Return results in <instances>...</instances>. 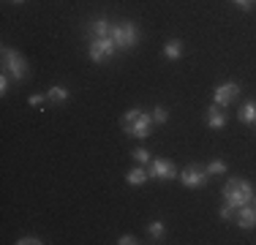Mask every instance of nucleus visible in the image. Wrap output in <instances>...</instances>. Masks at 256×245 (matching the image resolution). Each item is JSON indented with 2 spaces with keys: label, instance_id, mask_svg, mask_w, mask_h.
Segmentation results:
<instances>
[{
  "label": "nucleus",
  "instance_id": "f257e3e1",
  "mask_svg": "<svg viewBox=\"0 0 256 245\" xmlns=\"http://www.w3.org/2000/svg\"><path fill=\"white\" fill-rule=\"evenodd\" d=\"M120 126H123L126 136H134V139H148L150 134H153V114L142 112L139 106L128 109V112L123 114V120H120Z\"/></svg>",
  "mask_w": 256,
  "mask_h": 245
},
{
  "label": "nucleus",
  "instance_id": "f03ea898",
  "mask_svg": "<svg viewBox=\"0 0 256 245\" xmlns=\"http://www.w3.org/2000/svg\"><path fill=\"white\" fill-rule=\"evenodd\" d=\"M254 188L248 180H240V177H229L226 182H224V202L232 204L237 210V207H246L254 202Z\"/></svg>",
  "mask_w": 256,
  "mask_h": 245
},
{
  "label": "nucleus",
  "instance_id": "7ed1b4c3",
  "mask_svg": "<svg viewBox=\"0 0 256 245\" xmlns=\"http://www.w3.org/2000/svg\"><path fill=\"white\" fill-rule=\"evenodd\" d=\"M0 54H3V71H8L11 79L25 82L30 76V66H28V60L22 58V52H16V49H11V46H3Z\"/></svg>",
  "mask_w": 256,
  "mask_h": 245
},
{
  "label": "nucleus",
  "instance_id": "20e7f679",
  "mask_svg": "<svg viewBox=\"0 0 256 245\" xmlns=\"http://www.w3.org/2000/svg\"><path fill=\"white\" fill-rule=\"evenodd\" d=\"M118 52H120V49H118V44H114L112 36H109V38H90V44H88V58L93 60L96 66L112 63V58Z\"/></svg>",
  "mask_w": 256,
  "mask_h": 245
},
{
  "label": "nucleus",
  "instance_id": "39448f33",
  "mask_svg": "<svg viewBox=\"0 0 256 245\" xmlns=\"http://www.w3.org/2000/svg\"><path fill=\"white\" fill-rule=\"evenodd\" d=\"M112 38L114 44H118L120 52H128V49H134L139 44V28L136 22H120V24H112Z\"/></svg>",
  "mask_w": 256,
  "mask_h": 245
},
{
  "label": "nucleus",
  "instance_id": "423d86ee",
  "mask_svg": "<svg viewBox=\"0 0 256 245\" xmlns=\"http://www.w3.org/2000/svg\"><path fill=\"white\" fill-rule=\"evenodd\" d=\"M148 174H150V180L169 182V180H174V177H180V172L169 158H153V161L148 164Z\"/></svg>",
  "mask_w": 256,
  "mask_h": 245
},
{
  "label": "nucleus",
  "instance_id": "0eeeda50",
  "mask_svg": "<svg viewBox=\"0 0 256 245\" xmlns=\"http://www.w3.org/2000/svg\"><path fill=\"white\" fill-rule=\"evenodd\" d=\"M207 180H210V174H207V169L202 164H188L180 172V182L186 188H202V186H207Z\"/></svg>",
  "mask_w": 256,
  "mask_h": 245
},
{
  "label": "nucleus",
  "instance_id": "6e6552de",
  "mask_svg": "<svg viewBox=\"0 0 256 245\" xmlns=\"http://www.w3.org/2000/svg\"><path fill=\"white\" fill-rule=\"evenodd\" d=\"M237 96H240V84H237V82H221L216 90H212V104L226 109V106L234 104Z\"/></svg>",
  "mask_w": 256,
  "mask_h": 245
},
{
  "label": "nucleus",
  "instance_id": "1a4fd4ad",
  "mask_svg": "<svg viewBox=\"0 0 256 245\" xmlns=\"http://www.w3.org/2000/svg\"><path fill=\"white\" fill-rule=\"evenodd\" d=\"M226 122H229V118H226V112H224V106H216V104H212L204 112V126L210 128V131H221V128H226Z\"/></svg>",
  "mask_w": 256,
  "mask_h": 245
},
{
  "label": "nucleus",
  "instance_id": "9d476101",
  "mask_svg": "<svg viewBox=\"0 0 256 245\" xmlns=\"http://www.w3.org/2000/svg\"><path fill=\"white\" fill-rule=\"evenodd\" d=\"M112 36V24L106 16H93L88 24V38H109Z\"/></svg>",
  "mask_w": 256,
  "mask_h": 245
},
{
  "label": "nucleus",
  "instance_id": "9b49d317",
  "mask_svg": "<svg viewBox=\"0 0 256 245\" xmlns=\"http://www.w3.org/2000/svg\"><path fill=\"white\" fill-rule=\"evenodd\" d=\"M234 220H237V226L240 229H256V207H254V202L251 204H246V207H237V212H234Z\"/></svg>",
  "mask_w": 256,
  "mask_h": 245
},
{
  "label": "nucleus",
  "instance_id": "f8f14e48",
  "mask_svg": "<svg viewBox=\"0 0 256 245\" xmlns=\"http://www.w3.org/2000/svg\"><path fill=\"white\" fill-rule=\"evenodd\" d=\"M148 180H150L148 166H142V164H136L134 169H128V172H126V182H128V186H144Z\"/></svg>",
  "mask_w": 256,
  "mask_h": 245
},
{
  "label": "nucleus",
  "instance_id": "ddd939ff",
  "mask_svg": "<svg viewBox=\"0 0 256 245\" xmlns=\"http://www.w3.org/2000/svg\"><path fill=\"white\" fill-rule=\"evenodd\" d=\"M237 120L242 126H256V101H246L240 109H237Z\"/></svg>",
  "mask_w": 256,
  "mask_h": 245
},
{
  "label": "nucleus",
  "instance_id": "4468645a",
  "mask_svg": "<svg viewBox=\"0 0 256 245\" xmlns=\"http://www.w3.org/2000/svg\"><path fill=\"white\" fill-rule=\"evenodd\" d=\"M46 101L52 104V106H60V104L68 101V88H63V84H54V88L46 90Z\"/></svg>",
  "mask_w": 256,
  "mask_h": 245
},
{
  "label": "nucleus",
  "instance_id": "2eb2a0df",
  "mask_svg": "<svg viewBox=\"0 0 256 245\" xmlns=\"http://www.w3.org/2000/svg\"><path fill=\"white\" fill-rule=\"evenodd\" d=\"M164 58L166 60H180L182 58V41L180 38H169L164 44Z\"/></svg>",
  "mask_w": 256,
  "mask_h": 245
},
{
  "label": "nucleus",
  "instance_id": "dca6fc26",
  "mask_svg": "<svg viewBox=\"0 0 256 245\" xmlns=\"http://www.w3.org/2000/svg\"><path fill=\"white\" fill-rule=\"evenodd\" d=\"M148 237L153 242H161L164 237H166V226H164V220H150L148 224Z\"/></svg>",
  "mask_w": 256,
  "mask_h": 245
},
{
  "label": "nucleus",
  "instance_id": "f3484780",
  "mask_svg": "<svg viewBox=\"0 0 256 245\" xmlns=\"http://www.w3.org/2000/svg\"><path fill=\"white\" fill-rule=\"evenodd\" d=\"M204 169H207V174H210V177H216V174H226V172H229L226 161H221V158H212L210 164H204Z\"/></svg>",
  "mask_w": 256,
  "mask_h": 245
},
{
  "label": "nucleus",
  "instance_id": "a211bd4d",
  "mask_svg": "<svg viewBox=\"0 0 256 245\" xmlns=\"http://www.w3.org/2000/svg\"><path fill=\"white\" fill-rule=\"evenodd\" d=\"M150 114H153V122H156V126H166V122H169V109L161 106V104H158V106H153V112H150Z\"/></svg>",
  "mask_w": 256,
  "mask_h": 245
},
{
  "label": "nucleus",
  "instance_id": "6ab92c4d",
  "mask_svg": "<svg viewBox=\"0 0 256 245\" xmlns=\"http://www.w3.org/2000/svg\"><path fill=\"white\" fill-rule=\"evenodd\" d=\"M131 156H134V161H136V164H142V166H148V164L153 161L150 150H144V147H136V150H131Z\"/></svg>",
  "mask_w": 256,
  "mask_h": 245
},
{
  "label": "nucleus",
  "instance_id": "aec40b11",
  "mask_svg": "<svg viewBox=\"0 0 256 245\" xmlns=\"http://www.w3.org/2000/svg\"><path fill=\"white\" fill-rule=\"evenodd\" d=\"M234 212H237L234 207L224 202V204H221V210H218V218H221V220H232V218H234Z\"/></svg>",
  "mask_w": 256,
  "mask_h": 245
},
{
  "label": "nucleus",
  "instance_id": "412c9836",
  "mask_svg": "<svg viewBox=\"0 0 256 245\" xmlns=\"http://www.w3.org/2000/svg\"><path fill=\"white\" fill-rule=\"evenodd\" d=\"M8 84H11V74L3 71V74H0V96L8 93Z\"/></svg>",
  "mask_w": 256,
  "mask_h": 245
},
{
  "label": "nucleus",
  "instance_id": "4be33fe9",
  "mask_svg": "<svg viewBox=\"0 0 256 245\" xmlns=\"http://www.w3.org/2000/svg\"><path fill=\"white\" fill-rule=\"evenodd\" d=\"M44 240H41V237H33V234H28V237H20V240H16V245H41Z\"/></svg>",
  "mask_w": 256,
  "mask_h": 245
},
{
  "label": "nucleus",
  "instance_id": "5701e85b",
  "mask_svg": "<svg viewBox=\"0 0 256 245\" xmlns=\"http://www.w3.org/2000/svg\"><path fill=\"white\" fill-rule=\"evenodd\" d=\"M232 3H234L240 11H251L254 6H256V0H232Z\"/></svg>",
  "mask_w": 256,
  "mask_h": 245
},
{
  "label": "nucleus",
  "instance_id": "b1692460",
  "mask_svg": "<svg viewBox=\"0 0 256 245\" xmlns=\"http://www.w3.org/2000/svg\"><path fill=\"white\" fill-rule=\"evenodd\" d=\"M44 101H46V96H41V93H33V96L28 98L30 106H44Z\"/></svg>",
  "mask_w": 256,
  "mask_h": 245
},
{
  "label": "nucleus",
  "instance_id": "393cba45",
  "mask_svg": "<svg viewBox=\"0 0 256 245\" xmlns=\"http://www.w3.org/2000/svg\"><path fill=\"white\" fill-rule=\"evenodd\" d=\"M139 240L134 234H123V237H118V245H136Z\"/></svg>",
  "mask_w": 256,
  "mask_h": 245
},
{
  "label": "nucleus",
  "instance_id": "a878e982",
  "mask_svg": "<svg viewBox=\"0 0 256 245\" xmlns=\"http://www.w3.org/2000/svg\"><path fill=\"white\" fill-rule=\"evenodd\" d=\"M11 3H16V6H22V3H28V0H11Z\"/></svg>",
  "mask_w": 256,
  "mask_h": 245
},
{
  "label": "nucleus",
  "instance_id": "bb28decb",
  "mask_svg": "<svg viewBox=\"0 0 256 245\" xmlns=\"http://www.w3.org/2000/svg\"><path fill=\"white\" fill-rule=\"evenodd\" d=\"M254 207H256V196H254Z\"/></svg>",
  "mask_w": 256,
  "mask_h": 245
}]
</instances>
